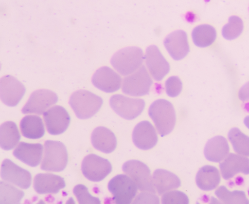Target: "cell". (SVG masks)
<instances>
[{
	"instance_id": "obj_22",
	"label": "cell",
	"mask_w": 249,
	"mask_h": 204,
	"mask_svg": "<svg viewBox=\"0 0 249 204\" xmlns=\"http://www.w3.org/2000/svg\"><path fill=\"white\" fill-rule=\"evenodd\" d=\"M230 148L226 139L217 136L210 139L204 148L206 158L211 162L222 161L229 154Z\"/></svg>"
},
{
	"instance_id": "obj_32",
	"label": "cell",
	"mask_w": 249,
	"mask_h": 204,
	"mask_svg": "<svg viewBox=\"0 0 249 204\" xmlns=\"http://www.w3.org/2000/svg\"><path fill=\"white\" fill-rule=\"evenodd\" d=\"M73 192L80 204L101 203L99 199L92 196L89 193L88 188L83 185H76L73 188Z\"/></svg>"
},
{
	"instance_id": "obj_36",
	"label": "cell",
	"mask_w": 249,
	"mask_h": 204,
	"mask_svg": "<svg viewBox=\"0 0 249 204\" xmlns=\"http://www.w3.org/2000/svg\"><path fill=\"white\" fill-rule=\"evenodd\" d=\"M238 96L239 99L243 101L249 100V82L241 88L239 91Z\"/></svg>"
},
{
	"instance_id": "obj_30",
	"label": "cell",
	"mask_w": 249,
	"mask_h": 204,
	"mask_svg": "<svg viewBox=\"0 0 249 204\" xmlns=\"http://www.w3.org/2000/svg\"><path fill=\"white\" fill-rule=\"evenodd\" d=\"M215 194L225 204H249V200L242 191H230L225 186H221L215 191Z\"/></svg>"
},
{
	"instance_id": "obj_16",
	"label": "cell",
	"mask_w": 249,
	"mask_h": 204,
	"mask_svg": "<svg viewBox=\"0 0 249 204\" xmlns=\"http://www.w3.org/2000/svg\"><path fill=\"white\" fill-rule=\"evenodd\" d=\"M164 45L175 60L182 59L189 52L187 35L182 30H177L168 35L164 39Z\"/></svg>"
},
{
	"instance_id": "obj_18",
	"label": "cell",
	"mask_w": 249,
	"mask_h": 204,
	"mask_svg": "<svg viewBox=\"0 0 249 204\" xmlns=\"http://www.w3.org/2000/svg\"><path fill=\"white\" fill-rule=\"evenodd\" d=\"M219 165L222 177L226 180L242 172L249 174V159L234 153H230Z\"/></svg>"
},
{
	"instance_id": "obj_17",
	"label": "cell",
	"mask_w": 249,
	"mask_h": 204,
	"mask_svg": "<svg viewBox=\"0 0 249 204\" xmlns=\"http://www.w3.org/2000/svg\"><path fill=\"white\" fill-rule=\"evenodd\" d=\"M133 141L138 148L147 150L153 148L158 142V136L150 122L143 121L134 128L132 133Z\"/></svg>"
},
{
	"instance_id": "obj_6",
	"label": "cell",
	"mask_w": 249,
	"mask_h": 204,
	"mask_svg": "<svg viewBox=\"0 0 249 204\" xmlns=\"http://www.w3.org/2000/svg\"><path fill=\"white\" fill-rule=\"evenodd\" d=\"M108 189L113 195V200L116 204H130L137 192L138 187L129 176L118 175L108 183Z\"/></svg>"
},
{
	"instance_id": "obj_28",
	"label": "cell",
	"mask_w": 249,
	"mask_h": 204,
	"mask_svg": "<svg viewBox=\"0 0 249 204\" xmlns=\"http://www.w3.org/2000/svg\"><path fill=\"white\" fill-rule=\"evenodd\" d=\"M234 150L240 155L249 156V137L237 128H232L228 133Z\"/></svg>"
},
{
	"instance_id": "obj_14",
	"label": "cell",
	"mask_w": 249,
	"mask_h": 204,
	"mask_svg": "<svg viewBox=\"0 0 249 204\" xmlns=\"http://www.w3.org/2000/svg\"><path fill=\"white\" fill-rule=\"evenodd\" d=\"M145 59L151 74L156 81H160L170 71V65L156 45L148 47Z\"/></svg>"
},
{
	"instance_id": "obj_5",
	"label": "cell",
	"mask_w": 249,
	"mask_h": 204,
	"mask_svg": "<svg viewBox=\"0 0 249 204\" xmlns=\"http://www.w3.org/2000/svg\"><path fill=\"white\" fill-rule=\"evenodd\" d=\"M122 169L133 180L139 190L155 193L153 177L149 167L145 164L138 160H131L125 162Z\"/></svg>"
},
{
	"instance_id": "obj_21",
	"label": "cell",
	"mask_w": 249,
	"mask_h": 204,
	"mask_svg": "<svg viewBox=\"0 0 249 204\" xmlns=\"http://www.w3.org/2000/svg\"><path fill=\"white\" fill-rule=\"evenodd\" d=\"M91 140L96 149L106 153L113 151L117 146L115 134L104 127H99L94 129L91 134Z\"/></svg>"
},
{
	"instance_id": "obj_33",
	"label": "cell",
	"mask_w": 249,
	"mask_h": 204,
	"mask_svg": "<svg viewBox=\"0 0 249 204\" xmlns=\"http://www.w3.org/2000/svg\"><path fill=\"white\" fill-rule=\"evenodd\" d=\"M162 204H188V197L179 191H170L164 194L161 198Z\"/></svg>"
},
{
	"instance_id": "obj_9",
	"label": "cell",
	"mask_w": 249,
	"mask_h": 204,
	"mask_svg": "<svg viewBox=\"0 0 249 204\" xmlns=\"http://www.w3.org/2000/svg\"><path fill=\"white\" fill-rule=\"evenodd\" d=\"M81 170L84 176L93 182L103 180L112 170L110 163L94 154L86 156L82 163Z\"/></svg>"
},
{
	"instance_id": "obj_11",
	"label": "cell",
	"mask_w": 249,
	"mask_h": 204,
	"mask_svg": "<svg viewBox=\"0 0 249 204\" xmlns=\"http://www.w3.org/2000/svg\"><path fill=\"white\" fill-rule=\"evenodd\" d=\"M26 92L24 85L11 75H5L0 80V96L7 106H17Z\"/></svg>"
},
{
	"instance_id": "obj_3",
	"label": "cell",
	"mask_w": 249,
	"mask_h": 204,
	"mask_svg": "<svg viewBox=\"0 0 249 204\" xmlns=\"http://www.w3.org/2000/svg\"><path fill=\"white\" fill-rule=\"evenodd\" d=\"M143 54L137 47H128L117 51L111 59L113 67L123 75L135 72L142 64Z\"/></svg>"
},
{
	"instance_id": "obj_31",
	"label": "cell",
	"mask_w": 249,
	"mask_h": 204,
	"mask_svg": "<svg viewBox=\"0 0 249 204\" xmlns=\"http://www.w3.org/2000/svg\"><path fill=\"white\" fill-rule=\"evenodd\" d=\"M243 27V22L241 19L237 16H232L229 18L228 23L223 27L222 36L226 39H234L240 35Z\"/></svg>"
},
{
	"instance_id": "obj_23",
	"label": "cell",
	"mask_w": 249,
	"mask_h": 204,
	"mask_svg": "<svg viewBox=\"0 0 249 204\" xmlns=\"http://www.w3.org/2000/svg\"><path fill=\"white\" fill-rule=\"evenodd\" d=\"M152 177L155 188L160 195L177 188L180 185L179 178L173 173L165 169H156Z\"/></svg>"
},
{
	"instance_id": "obj_24",
	"label": "cell",
	"mask_w": 249,
	"mask_h": 204,
	"mask_svg": "<svg viewBox=\"0 0 249 204\" xmlns=\"http://www.w3.org/2000/svg\"><path fill=\"white\" fill-rule=\"evenodd\" d=\"M220 181L218 170L214 167L205 166L198 171L196 176V183L198 187L204 191L215 188Z\"/></svg>"
},
{
	"instance_id": "obj_2",
	"label": "cell",
	"mask_w": 249,
	"mask_h": 204,
	"mask_svg": "<svg viewBox=\"0 0 249 204\" xmlns=\"http://www.w3.org/2000/svg\"><path fill=\"white\" fill-rule=\"evenodd\" d=\"M103 102L101 97L84 90L74 92L69 101V104L77 117L82 119L90 118L96 114Z\"/></svg>"
},
{
	"instance_id": "obj_29",
	"label": "cell",
	"mask_w": 249,
	"mask_h": 204,
	"mask_svg": "<svg viewBox=\"0 0 249 204\" xmlns=\"http://www.w3.org/2000/svg\"><path fill=\"white\" fill-rule=\"evenodd\" d=\"M24 193L12 185L0 182V204H19Z\"/></svg>"
},
{
	"instance_id": "obj_25",
	"label": "cell",
	"mask_w": 249,
	"mask_h": 204,
	"mask_svg": "<svg viewBox=\"0 0 249 204\" xmlns=\"http://www.w3.org/2000/svg\"><path fill=\"white\" fill-rule=\"evenodd\" d=\"M20 130L23 136L32 139L41 138L45 133L42 119L36 115L25 116L20 123Z\"/></svg>"
},
{
	"instance_id": "obj_4",
	"label": "cell",
	"mask_w": 249,
	"mask_h": 204,
	"mask_svg": "<svg viewBox=\"0 0 249 204\" xmlns=\"http://www.w3.org/2000/svg\"><path fill=\"white\" fill-rule=\"evenodd\" d=\"M68 161L67 150L62 143L52 140L45 142L41 169L53 172L61 171L66 167Z\"/></svg>"
},
{
	"instance_id": "obj_1",
	"label": "cell",
	"mask_w": 249,
	"mask_h": 204,
	"mask_svg": "<svg viewBox=\"0 0 249 204\" xmlns=\"http://www.w3.org/2000/svg\"><path fill=\"white\" fill-rule=\"evenodd\" d=\"M148 113L161 136L172 131L176 123V112L169 101L165 99L156 100L150 105Z\"/></svg>"
},
{
	"instance_id": "obj_13",
	"label": "cell",
	"mask_w": 249,
	"mask_h": 204,
	"mask_svg": "<svg viewBox=\"0 0 249 204\" xmlns=\"http://www.w3.org/2000/svg\"><path fill=\"white\" fill-rule=\"evenodd\" d=\"M44 119L48 132L52 135L63 133L68 128L70 116L66 109L55 106L43 113Z\"/></svg>"
},
{
	"instance_id": "obj_8",
	"label": "cell",
	"mask_w": 249,
	"mask_h": 204,
	"mask_svg": "<svg viewBox=\"0 0 249 204\" xmlns=\"http://www.w3.org/2000/svg\"><path fill=\"white\" fill-rule=\"evenodd\" d=\"M109 103L117 114L127 120H132L138 116L145 106L144 101L142 99L132 98L121 94L112 96Z\"/></svg>"
},
{
	"instance_id": "obj_27",
	"label": "cell",
	"mask_w": 249,
	"mask_h": 204,
	"mask_svg": "<svg viewBox=\"0 0 249 204\" xmlns=\"http://www.w3.org/2000/svg\"><path fill=\"white\" fill-rule=\"evenodd\" d=\"M194 44L199 47H206L212 44L216 37L214 28L208 24H202L196 27L192 33Z\"/></svg>"
},
{
	"instance_id": "obj_37",
	"label": "cell",
	"mask_w": 249,
	"mask_h": 204,
	"mask_svg": "<svg viewBox=\"0 0 249 204\" xmlns=\"http://www.w3.org/2000/svg\"><path fill=\"white\" fill-rule=\"evenodd\" d=\"M244 123L246 126L249 129V116H247L245 118Z\"/></svg>"
},
{
	"instance_id": "obj_20",
	"label": "cell",
	"mask_w": 249,
	"mask_h": 204,
	"mask_svg": "<svg viewBox=\"0 0 249 204\" xmlns=\"http://www.w3.org/2000/svg\"><path fill=\"white\" fill-rule=\"evenodd\" d=\"M65 185L63 178L51 173L37 174L34 181V189L39 194L57 193Z\"/></svg>"
},
{
	"instance_id": "obj_10",
	"label": "cell",
	"mask_w": 249,
	"mask_h": 204,
	"mask_svg": "<svg viewBox=\"0 0 249 204\" xmlns=\"http://www.w3.org/2000/svg\"><path fill=\"white\" fill-rule=\"evenodd\" d=\"M57 101V95L53 92L46 89L38 90L31 94L21 111L24 114H42Z\"/></svg>"
},
{
	"instance_id": "obj_12",
	"label": "cell",
	"mask_w": 249,
	"mask_h": 204,
	"mask_svg": "<svg viewBox=\"0 0 249 204\" xmlns=\"http://www.w3.org/2000/svg\"><path fill=\"white\" fill-rule=\"evenodd\" d=\"M1 178L22 189L28 188L31 184L30 172L18 166L9 159L3 160L1 164Z\"/></svg>"
},
{
	"instance_id": "obj_15",
	"label": "cell",
	"mask_w": 249,
	"mask_h": 204,
	"mask_svg": "<svg viewBox=\"0 0 249 204\" xmlns=\"http://www.w3.org/2000/svg\"><path fill=\"white\" fill-rule=\"evenodd\" d=\"M92 82L98 89L106 93L118 91L121 86V77L110 68L104 66L98 69L92 78Z\"/></svg>"
},
{
	"instance_id": "obj_26",
	"label": "cell",
	"mask_w": 249,
	"mask_h": 204,
	"mask_svg": "<svg viewBox=\"0 0 249 204\" xmlns=\"http://www.w3.org/2000/svg\"><path fill=\"white\" fill-rule=\"evenodd\" d=\"M20 135L16 124L12 121H7L0 127V146L4 150H9L14 148L18 143Z\"/></svg>"
},
{
	"instance_id": "obj_35",
	"label": "cell",
	"mask_w": 249,
	"mask_h": 204,
	"mask_svg": "<svg viewBox=\"0 0 249 204\" xmlns=\"http://www.w3.org/2000/svg\"><path fill=\"white\" fill-rule=\"evenodd\" d=\"M134 203L159 204V199L154 193L149 192H143L136 198Z\"/></svg>"
},
{
	"instance_id": "obj_7",
	"label": "cell",
	"mask_w": 249,
	"mask_h": 204,
	"mask_svg": "<svg viewBox=\"0 0 249 204\" xmlns=\"http://www.w3.org/2000/svg\"><path fill=\"white\" fill-rule=\"evenodd\" d=\"M152 83L145 67L142 65L134 73L124 78L122 91L131 96L144 95L149 93Z\"/></svg>"
},
{
	"instance_id": "obj_34",
	"label": "cell",
	"mask_w": 249,
	"mask_h": 204,
	"mask_svg": "<svg viewBox=\"0 0 249 204\" xmlns=\"http://www.w3.org/2000/svg\"><path fill=\"white\" fill-rule=\"evenodd\" d=\"M165 87L167 95L170 97H175L180 93L182 84L178 77L172 76L167 79Z\"/></svg>"
},
{
	"instance_id": "obj_19",
	"label": "cell",
	"mask_w": 249,
	"mask_h": 204,
	"mask_svg": "<svg viewBox=\"0 0 249 204\" xmlns=\"http://www.w3.org/2000/svg\"><path fill=\"white\" fill-rule=\"evenodd\" d=\"M43 146L39 143L20 142L13 151L14 156L24 163L32 167L40 163L43 153Z\"/></svg>"
}]
</instances>
